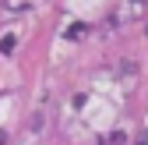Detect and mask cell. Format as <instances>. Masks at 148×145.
<instances>
[{
    "mask_svg": "<svg viewBox=\"0 0 148 145\" xmlns=\"http://www.w3.org/2000/svg\"><path fill=\"white\" fill-rule=\"evenodd\" d=\"M64 35H67V39H81V35H85V25H81V21H78V25H71Z\"/></svg>",
    "mask_w": 148,
    "mask_h": 145,
    "instance_id": "1",
    "label": "cell"
},
{
    "mask_svg": "<svg viewBox=\"0 0 148 145\" xmlns=\"http://www.w3.org/2000/svg\"><path fill=\"white\" fill-rule=\"evenodd\" d=\"M123 138H127V135H120V131H116L113 138H109V145H123Z\"/></svg>",
    "mask_w": 148,
    "mask_h": 145,
    "instance_id": "2",
    "label": "cell"
},
{
    "mask_svg": "<svg viewBox=\"0 0 148 145\" xmlns=\"http://www.w3.org/2000/svg\"><path fill=\"white\" fill-rule=\"evenodd\" d=\"M145 35H148V32H145Z\"/></svg>",
    "mask_w": 148,
    "mask_h": 145,
    "instance_id": "3",
    "label": "cell"
}]
</instances>
